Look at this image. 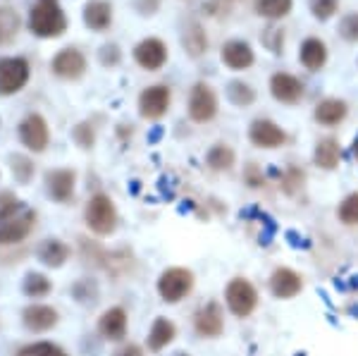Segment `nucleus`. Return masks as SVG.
<instances>
[{"mask_svg": "<svg viewBox=\"0 0 358 356\" xmlns=\"http://www.w3.org/2000/svg\"><path fill=\"white\" fill-rule=\"evenodd\" d=\"M117 356H141V349H138L136 344H129V347H124Z\"/></svg>", "mask_w": 358, "mask_h": 356, "instance_id": "ea45409f", "label": "nucleus"}, {"mask_svg": "<svg viewBox=\"0 0 358 356\" xmlns=\"http://www.w3.org/2000/svg\"><path fill=\"white\" fill-rule=\"evenodd\" d=\"M17 29H20V17L15 10L0 8V45L10 43L17 36Z\"/></svg>", "mask_w": 358, "mask_h": 356, "instance_id": "a878e982", "label": "nucleus"}, {"mask_svg": "<svg viewBox=\"0 0 358 356\" xmlns=\"http://www.w3.org/2000/svg\"><path fill=\"white\" fill-rule=\"evenodd\" d=\"M34 211L27 204L10 201L0 206V244H17L31 232L34 227Z\"/></svg>", "mask_w": 358, "mask_h": 356, "instance_id": "f257e3e1", "label": "nucleus"}, {"mask_svg": "<svg viewBox=\"0 0 358 356\" xmlns=\"http://www.w3.org/2000/svg\"><path fill=\"white\" fill-rule=\"evenodd\" d=\"M339 218L346 225H358V194L346 197V201L339 206Z\"/></svg>", "mask_w": 358, "mask_h": 356, "instance_id": "473e14b6", "label": "nucleus"}, {"mask_svg": "<svg viewBox=\"0 0 358 356\" xmlns=\"http://www.w3.org/2000/svg\"><path fill=\"white\" fill-rule=\"evenodd\" d=\"M217 113V99L210 91V86L206 84H196L192 91V99H189V115L196 122H208L213 120Z\"/></svg>", "mask_w": 358, "mask_h": 356, "instance_id": "0eeeda50", "label": "nucleus"}, {"mask_svg": "<svg viewBox=\"0 0 358 356\" xmlns=\"http://www.w3.org/2000/svg\"><path fill=\"white\" fill-rule=\"evenodd\" d=\"M327 60V48L320 38H308L301 45V62L310 72H317Z\"/></svg>", "mask_w": 358, "mask_h": 356, "instance_id": "412c9836", "label": "nucleus"}, {"mask_svg": "<svg viewBox=\"0 0 358 356\" xmlns=\"http://www.w3.org/2000/svg\"><path fill=\"white\" fill-rule=\"evenodd\" d=\"M292 10V0H258L256 3V13L268 20H280V17L289 15Z\"/></svg>", "mask_w": 358, "mask_h": 356, "instance_id": "bb28decb", "label": "nucleus"}, {"mask_svg": "<svg viewBox=\"0 0 358 356\" xmlns=\"http://www.w3.org/2000/svg\"><path fill=\"white\" fill-rule=\"evenodd\" d=\"M175 356H187V354H175Z\"/></svg>", "mask_w": 358, "mask_h": 356, "instance_id": "79ce46f5", "label": "nucleus"}, {"mask_svg": "<svg viewBox=\"0 0 358 356\" xmlns=\"http://www.w3.org/2000/svg\"><path fill=\"white\" fill-rule=\"evenodd\" d=\"M45 185L48 194L55 201H69L74 192V172L72 170H53L45 175Z\"/></svg>", "mask_w": 358, "mask_h": 356, "instance_id": "dca6fc26", "label": "nucleus"}, {"mask_svg": "<svg viewBox=\"0 0 358 356\" xmlns=\"http://www.w3.org/2000/svg\"><path fill=\"white\" fill-rule=\"evenodd\" d=\"M167 106H170V91H167L165 86H151V89L143 91L141 99H138L141 115L151 120L163 118L167 113Z\"/></svg>", "mask_w": 358, "mask_h": 356, "instance_id": "1a4fd4ad", "label": "nucleus"}, {"mask_svg": "<svg viewBox=\"0 0 358 356\" xmlns=\"http://www.w3.org/2000/svg\"><path fill=\"white\" fill-rule=\"evenodd\" d=\"M346 118V103L337 99H327L315 108V120L322 124H339Z\"/></svg>", "mask_w": 358, "mask_h": 356, "instance_id": "4be33fe9", "label": "nucleus"}, {"mask_svg": "<svg viewBox=\"0 0 358 356\" xmlns=\"http://www.w3.org/2000/svg\"><path fill=\"white\" fill-rule=\"evenodd\" d=\"M29 82V65L22 57L0 60V94H17Z\"/></svg>", "mask_w": 358, "mask_h": 356, "instance_id": "423d86ee", "label": "nucleus"}, {"mask_svg": "<svg viewBox=\"0 0 358 356\" xmlns=\"http://www.w3.org/2000/svg\"><path fill=\"white\" fill-rule=\"evenodd\" d=\"M74 136H77L84 148H89L91 143H94V134H86V124H79L77 131H74Z\"/></svg>", "mask_w": 358, "mask_h": 356, "instance_id": "58836bf2", "label": "nucleus"}, {"mask_svg": "<svg viewBox=\"0 0 358 356\" xmlns=\"http://www.w3.org/2000/svg\"><path fill=\"white\" fill-rule=\"evenodd\" d=\"M192 285H194L192 273L184 271V268H170V271H165L163 275H160L158 292L165 301L175 304L179 299H184V297L192 292Z\"/></svg>", "mask_w": 358, "mask_h": 356, "instance_id": "20e7f679", "label": "nucleus"}, {"mask_svg": "<svg viewBox=\"0 0 358 356\" xmlns=\"http://www.w3.org/2000/svg\"><path fill=\"white\" fill-rule=\"evenodd\" d=\"M13 170H15V175H17V180H20V182H29V177H31V172H34V165L29 163L27 158L15 156L13 158Z\"/></svg>", "mask_w": 358, "mask_h": 356, "instance_id": "e433bc0d", "label": "nucleus"}, {"mask_svg": "<svg viewBox=\"0 0 358 356\" xmlns=\"http://www.w3.org/2000/svg\"><path fill=\"white\" fill-rule=\"evenodd\" d=\"M50 292V280L41 273H29L24 278V294L27 297H45Z\"/></svg>", "mask_w": 358, "mask_h": 356, "instance_id": "7c9ffc66", "label": "nucleus"}, {"mask_svg": "<svg viewBox=\"0 0 358 356\" xmlns=\"http://www.w3.org/2000/svg\"><path fill=\"white\" fill-rule=\"evenodd\" d=\"M227 99L234 103V106L244 108V106H251L253 101H256V94H253V89L244 82H229L227 86Z\"/></svg>", "mask_w": 358, "mask_h": 356, "instance_id": "cd10ccee", "label": "nucleus"}, {"mask_svg": "<svg viewBox=\"0 0 358 356\" xmlns=\"http://www.w3.org/2000/svg\"><path fill=\"white\" fill-rule=\"evenodd\" d=\"M101 60H103V65H115V62L120 60V50H117V45H103V50H101Z\"/></svg>", "mask_w": 358, "mask_h": 356, "instance_id": "4c0bfd02", "label": "nucleus"}, {"mask_svg": "<svg viewBox=\"0 0 358 356\" xmlns=\"http://www.w3.org/2000/svg\"><path fill=\"white\" fill-rule=\"evenodd\" d=\"M222 60L232 70H246V67L253 65V50L244 41H229L222 48Z\"/></svg>", "mask_w": 358, "mask_h": 356, "instance_id": "f3484780", "label": "nucleus"}, {"mask_svg": "<svg viewBox=\"0 0 358 356\" xmlns=\"http://www.w3.org/2000/svg\"><path fill=\"white\" fill-rule=\"evenodd\" d=\"M86 70V60L79 50L74 48H65L55 55L53 60V72L57 77H65V79H79Z\"/></svg>", "mask_w": 358, "mask_h": 356, "instance_id": "f8f14e48", "label": "nucleus"}, {"mask_svg": "<svg viewBox=\"0 0 358 356\" xmlns=\"http://www.w3.org/2000/svg\"><path fill=\"white\" fill-rule=\"evenodd\" d=\"M248 136H251V141L261 148H277L287 141L285 131L277 127L275 122H270V120H256V122L251 124Z\"/></svg>", "mask_w": 358, "mask_h": 356, "instance_id": "9d476101", "label": "nucleus"}, {"mask_svg": "<svg viewBox=\"0 0 358 356\" xmlns=\"http://www.w3.org/2000/svg\"><path fill=\"white\" fill-rule=\"evenodd\" d=\"M57 323V313L50 306H41V304H34V306L24 308V325L34 332H45Z\"/></svg>", "mask_w": 358, "mask_h": 356, "instance_id": "a211bd4d", "label": "nucleus"}, {"mask_svg": "<svg viewBox=\"0 0 358 356\" xmlns=\"http://www.w3.org/2000/svg\"><path fill=\"white\" fill-rule=\"evenodd\" d=\"M354 153H356V158H358V139L354 141Z\"/></svg>", "mask_w": 358, "mask_h": 356, "instance_id": "a19ab883", "label": "nucleus"}, {"mask_svg": "<svg viewBox=\"0 0 358 356\" xmlns=\"http://www.w3.org/2000/svg\"><path fill=\"white\" fill-rule=\"evenodd\" d=\"M339 34L346 38V41H358V13L346 15L339 24Z\"/></svg>", "mask_w": 358, "mask_h": 356, "instance_id": "f704fd0d", "label": "nucleus"}, {"mask_svg": "<svg viewBox=\"0 0 358 356\" xmlns=\"http://www.w3.org/2000/svg\"><path fill=\"white\" fill-rule=\"evenodd\" d=\"M20 139L29 151H43L48 146V124L41 115H29L20 124Z\"/></svg>", "mask_w": 358, "mask_h": 356, "instance_id": "6e6552de", "label": "nucleus"}, {"mask_svg": "<svg viewBox=\"0 0 358 356\" xmlns=\"http://www.w3.org/2000/svg\"><path fill=\"white\" fill-rule=\"evenodd\" d=\"M270 287H273V294L280 299H292L301 292V278L289 268H277L270 278Z\"/></svg>", "mask_w": 358, "mask_h": 356, "instance_id": "4468645a", "label": "nucleus"}, {"mask_svg": "<svg viewBox=\"0 0 358 356\" xmlns=\"http://www.w3.org/2000/svg\"><path fill=\"white\" fill-rule=\"evenodd\" d=\"M67 256H69V249L62 242H57V239H48V242L38 249V258L50 268H60L62 263L67 261Z\"/></svg>", "mask_w": 358, "mask_h": 356, "instance_id": "b1692460", "label": "nucleus"}, {"mask_svg": "<svg viewBox=\"0 0 358 356\" xmlns=\"http://www.w3.org/2000/svg\"><path fill=\"white\" fill-rule=\"evenodd\" d=\"M315 163L325 170H334L339 163V146L334 139H322L315 146Z\"/></svg>", "mask_w": 358, "mask_h": 356, "instance_id": "393cba45", "label": "nucleus"}, {"mask_svg": "<svg viewBox=\"0 0 358 356\" xmlns=\"http://www.w3.org/2000/svg\"><path fill=\"white\" fill-rule=\"evenodd\" d=\"M310 13L320 22L330 20V17L337 13V0H310Z\"/></svg>", "mask_w": 358, "mask_h": 356, "instance_id": "72a5a7b5", "label": "nucleus"}, {"mask_svg": "<svg viewBox=\"0 0 358 356\" xmlns=\"http://www.w3.org/2000/svg\"><path fill=\"white\" fill-rule=\"evenodd\" d=\"M29 27L36 36L55 38L67 29V17L57 0H36L29 15Z\"/></svg>", "mask_w": 358, "mask_h": 356, "instance_id": "f03ea898", "label": "nucleus"}, {"mask_svg": "<svg viewBox=\"0 0 358 356\" xmlns=\"http://www.w3.org/2000/svg\"><path fill=\"white\" fill-rule=\"evenodd\" d=\"M261 38H263V43L268 45L270 50H273V53H280V50H282V43H285V34H282L280 29H273V27L265 29Z\"/></svg>", "mask_w": 358, "mask_h": 356, "instance_id": "c9c22d12", "label": "nucleus"}, {"mask_svg": "<svg viewBox=\"0 0 358 356\" xmlns=\"http://www.w3.org/2000/svg\"><path fill=\"white\" fill-rule=\"evenodd\" d=\"M98 330H101V335L108 337V340H122L127 335V313L122 308H110V311H106Z\"/></svg>", "mask_w": 358, "mask_h": 356, "instance_id": "aec40b11", "label": "nucleus"}, {"mask_svg": "<svg viewBox=\"0 0 358 356\" xmlns=\"http://www.w3.org/2000/svg\"><path fill=\"white\" fill-rule=\"evenodd\" d=\"M17 356H67V354L50 342H36V344H29V347H24Z\"/></svg>", "mask_w": 358, "mask_h": 356, "instance_id": "2f4dec72", "label": "nucleus"}, {"mask_svg": "<svg viewBox=\"0 0 358 356\" xmlns=\"http://www.w3.org/2000/svg\"><path fill=\"white\" fill-rule=\"evenodd\" d=\"M86 225L96 234H110L117 225V213H115L113 201L106 194H96L86 206Z\"/></svg>", "mask_w": 358, "mask_h": 356, "instance_id": "7ed1b4c3", "label": "nucleus"}, {"mask_svg": "<svg viewBox=\"0 0 358 356\" xmlns=\"http://www.w3.org/2000/svg\"><path fill=\"white\" fill-rule=\"evenodd\" d=\"M222 308L215 301L206 304L203 308L196 315V330L203 337H217L222 332Z\"/></svg>", "mask_w": 358, "mask_h": 356, "instance_id": "2eb2a0df", "label": "nucleus"}, {"mask_svg": "<svg viewBox=\"0 0 358 356\" xmlns=\"http://www.w3.org/2000/svg\"><path fill=\"white\" fill-rule=\"evenodd\" d=\"M256 304H258V294H256V290H253V285L248 283V280L236 278V280H232V283L227 285V306H229V311H232L234 315L246 318V315L253 313Z\"/></svg>", "mask_w": 358, "mask_h": 356, "instance_id": "39448f33", "label": "nucleus"}, {"mask_svg": "<svg viewBox=\"0 0 358 356\" xmlns=\"http://www.w3.org/2000/svg\"><path fill=\"white\" fill-rule=\"evenodd\" d=\"M182 41H184V48L192 55H201L206 50V36L199 24H189V29H184Z\"/></svg>", "mask_w": 358, "mask_h": 356, "instance_id": "c85d7f7f", "label": "nucleus"}, {"mask_svg": "<svg viewBox=\"0 0 358 356\" xmlns=\"http://www.w3.org/2000/svg\"><path fill=\"white\" fill-rule=\"evenodd\" d=\"M270 91H273V96L277 101L296 103L303 96V84L299 82L296 77H292V74L280 72V74H275V77L270 79Z\"/></svg>", "mask_w": 358, "mask_h": 356, "instance_id": "ddd939ff", "label": "nucleus"}, {"mask_svg": "<svg viewBox=\"0 0 358 356\" xmlns=\"http://www.w3.org/2000/svg\"><path fill=\"white\" fill-rule=\"evenodd\" d=\"M134 57L138 65L146 67V70H160L167 60V50L163 41H158V38H146L134 48Z\"/></svg>", "mask_w": 358, "mask_h": 356, "instance_id": "9b49d317", "label": "nucleus"}, {"mask_svg": "<svg viewBox=\"0 0 358 356\" xmlns=\"http://www.w3.org/2000/svg\"><path fill=\"white\" fill-rule=\"evenodd\" d=\"M234 163V153L232 148L222 146V143H217V146L210 148V153H208V165L215 170H229Z\"/></svg>", "mask_w": 358, "mask_h": 356, "instance_id": "c756f323", "label": "nucleus"}, {"mask_svg": "<svg viewBox=\"0 0 358 356\" xmlns=\"http://www.w3.org/2000/svg\"><path fill=\"white\" fill-rule=\"evenodd\" d=\"M110 20H113V8H110V3H106V0H91V3L84 8L86 27L96 29V31H103V29L110 27Z\"/></svg>", "mask_w": 358, "mask_h": 356, "instance_id": "6ab92c4d", "label": "nucleus"}, {"mask_svg": "<svg viewBox=\"0 0 358 356\" xmlns=\"http://www.w3.org/2000/svg\"><path fill=\"white\" fill-rule=\"evenodd\" d=\"M175 325L170 323L167 318H158L153 323L151 328V335H148V347L153 349V352H160L163 347H167L172 340H175Z\"/></svg>", "mask_w": 358, "mask_h": 356, "instance_id": "5701e85b", "label": "nucleus"}]
</instances>
